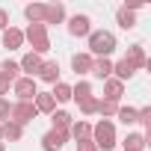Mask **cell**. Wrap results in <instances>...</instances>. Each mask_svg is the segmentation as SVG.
I'll use <instances>...</instances> for the list:
<instances>
[{"instance_id": "obj_31", "label": "cell", "mask_w": 151, "mask_h": 151, "mask_svg": "<svg viewBox=\"0 0 151 151\" xmlns=\"http://www.w3.org/2000/svg\"><path fill=\"white\" fill-rule=\"evenodd\" d=\"M9 113H12V104H9L6 98H0V124L9 122Z\"/></svg>"}, {"instance_id": "obj_1", "label": "cell", "mask_w": 151, "mask_h": 151, "mask_svg": "<svg viewBox=\"0 0 151 151\" xmlns=\"http://www.w3.org/2000/svg\"><path fill=\"white\" fill-rule=\"evenodd\" d=\"M89 56H110L113 50H116V36L110 33V30H92L89 36Z\"/></svg>"}, {"instance_id": "obj_35", "label": "cell", "mask_w": 151, "mask_h": 151, "mask_svg": "<svg viewBox=\"0 0 151 151\" xmlns=\"http://www.w3.org/2000/svg\"><path fill=\"white\" fill-rule=\"evenodd\" d=\"M0 142H3V124H0Z\"/></svg>"}, {"instance_id": "obj_15", "label": "cell", "mask_w": 151, "mask_h": 151, "mask_svg": "<svg viewBox=\"0 0 151 151\" xmlns=\"http://www.w3.org/2000/svg\"><path fill=\"white\" fill-rule=\"evenodd\" d=\"M33 107H36V113H53L56 110V101H53V95L50 92H36V98H33Z\"/></svg>"}, {"instance_id": "obj_22", "label": "cell", "mask_w": 151, "mask_h": 151, "mask_svg": "<svg viewBox=\"0 0 151 151\" xmlns=\"http://www.w3.org/2000/svg\"><path fill=\"white\" fill-rule=\"evenodd\" d=\"M116 21H119L122 30H133V27H136V12H130V9L122 6V9L116 12Z\"/></svg>"}, {"instance_id": "obj_29", "label": "cell", "mask_w": 151, "mask_h": 151, "mask_svg": "<svg viewBox=\"0 0 151 151\" xmlns=\"http://www.w3.org/2000/svg\"><path fill=\"white\" fill-rule=\"evenodd\" d=\"M98 113H101V116L110 122V119L119 113V104H113V101H98Z\"/></svg>"}, {"instance_id": "obj_20", "label": "cell", "mask_w": 151, "mask_h": 151, "mask_svg": "<svg viewBox=\"0 0 151 151\" xmlns=\"http://www.w3.org/2000/svg\"><path fill=\"white\" fill-rule=\"evenodd\" d=\"M24 15L30 24H45V3H30L24 6Z\"/></svg>"}, {"instance_id": "obj_28", "label": "cell", "mask_w": 151, "mask_h": 151, "mask_svg": "<svg viewBox=\"0 0 151 151\" xmlns=\"http://www.w3.org/2000/svg\"><path fill=\"white\" fill-rule=\"evenodd\" d=\"M77 107H80V113H83V116H95V113H98V98H95V95H89V98H86V101H80Z\"/></svg>"}, {"instance_id": "obj_19", "label": "cell", "mask_w": 151, "mask_h": 151, "mask_svg": "<svg viewBox=\"0 0 151 151\" xmlns=\"http://www.w3.org/2000/svg\"><path fill=\"white\" fill-rule=\"evenodd\" d=\"M89 95H92V83H89V80H77V83L71 86V101L80 104V101H86Z\"/></svg>"}, {"instance_id": "obj_9", "label": "cell", "mask_w": 151, "mask_h": 151, "mask_svg": "<svg viewBox=\"0 0 151 151\" xmlns=\"http://www.w3.org/2000/svg\"><path fill=\"white\" fill-rule=\"evenodd\" d=\"M36 77L45 80V83H59V62H56V59H45Z\"/></svg>"}, {"instance_id": "obj_14", "label": "cell", "mask_w": 151, "mask_h": 151, "mask_svg": "<svg viewBox=\"0 0 151 151\" xmlns=\"http://www.w3.org/2000/svg\"><path fill=\"white\" fill-rule=\"evenodd\" d=\"M65 21V6L62 3H45V27L47 24H62Z\"/></svg>"}, {"instance_id": "obj_32", "label": "cell", "mask_w": 151, "mask_h": 151, "mask_svg": "<svg viewBox=\"0 0 151 151\" xmlns=\"http://www.w3.org/2000/svg\"><path fill=\"white\" fill-rule=\"evenodd\" d=\"M77 151H98V148H95L92 139H80V142H77Z\"/></svg>"}, {"instance_id": "obj_3", "label": "cell", "mask_w": 151, "mask_h": 151, "mask_svg": "<svg viewBox=\"0 0 151 151\" xmlns=\"http://www.w3.org/2000/svg\"><path fill=\"white\" fill-rule=\"evenodd\" d=\"M24 42H30L33 53H39V56L50 50V39H47V27L45 24H30L24 30Z\"/></svg>"}, {"instance_id": "obj_21", "label": "cell", "mask_w": 151, "mask_h": 151, "mask_svg": "<svg viewBox=\"0 0 151 151\" xmlns=\"http://www.w3.org/2000/svg\"><path fill=\"white\" fill-rule=\"evenodd\" d=\"M50 122H53V130H68L71 127V113H65V110H53L50 113Z\"/></svg>"}, {"instance_id": "obj_26", "label": "cell", "mask_w": 151, "mask_h": 151, "mask_svg": "<svg viewBox=\"0 0 151 151\" xmlns=\"http://www.w3.org/2000/svg\"><path fill=\"white\" fill-rule=\"evenodd\" d=\"M18 71H21V68H18V62H12V59H6V62H0V74H3V77H9L12 83L18 80Z\"/></svg>"}, {"instance_id": "obj_23", "label": "cell", "mask_w": 151, "mask_h": 151, "mask_svg": "<svg viewBox=\"0 0 151 151\" xmlns=\"http://www.w3.org/2000/svg\"><path fill=\"white\" fill-rule=\"evenodd\" d=\"M122 145L124 151H145V133H127Z\"/></svg>"}, {"instance_id": "obj_34", "label": "cell", "mask_w": 151, "mask_h": 151, "mask_svg": "<svg viewBox=\"0 0 151 151\" xmlns=\"http://www.w3.org/2000/svg\"><path fill=\"white\" fill-rule=\"evenodd\" d=\"M6 27H12V24H9V12H6V9H0V33H3Z\"/></svg>"}, {"instance_id": "obj_24", "label": "cell", "mask_w": 151, "mask_h": 151, "mask_svg": "<svg viewBox=\"0 0 151 151\" xmlns=\"http://www.w3.org/2000/svg\"><path fill=\"white\" fill-rule=\"evenodd\" d=\"M21 136H24V127H21V124H15V122H3V139H9V142H21Z\"/></svg>"}, {"instance_id": "obj_12", "label": "cell", "mask_w": 151, "mask_h": 151, "mask_svg": "<svg viewBox=\"0 0 151 151\" xmlns=\"http://www.w3.org/2000/svg\"><path fill=\"white\" fill-rule=\"evenodd\" d=\"M124 59L133 65V71H139V68H148V56H145V47H142V45H130Z\"/></svg>"}, {"instance_id": "obj_6", "label": "cell", "mask_w": 151, "mask_h": 151, "mask_svg": "<svg viewBox=\"0 0 151 151\" xmlns=\"http://www.w3.org/2000/svg\"><path fill=\"white\" fill-rule=\"evenodd\" d=\"M89 33H92V21H89V15H71V18H68V36L83 39V36H89Z\"/></svg>"}, {"instance_id": "obj_18", "label": "cell", "mask_w": 151, "mask_h": 151, "mask_svg": "<svg viewBox=\"0 0 151 151\" xmlns=\"http://www.w3.org/2000/svg\"><path fill=\"white\" fill-rule=\"evenodd\" d=\"M68 136H74L77 142H80V139H89V136H92V124H89V122H83V119H80V122H71Z\"/></svg>"}, {"instance_id": "obj_11", "label": "cell", "mask_w": 151, "mask_h": 151, "mask_svg": "<svg viewBox=\"0 0 151 151\" xmlns=\"http://www.w3.org/2000/svg\"><path fill=\"white\" fill-rule=\"evenodd\" d=\"M0 39H3V47L18 50V47L24 45V30H18V27H6L3 33H0Z\"/></svg>"}, {"instance_id": "obj_2", "label": "cell", "mask_w": 151, "mask_h": 151, "mask_svg": "<svg viewBox=\"0 0 151 151\" xmlns=\"http://www.w3.org/2000/svg\"><path fill=\"white\" fill-rule=\"evenodd\" d=\"M92 142H95V148L98 151H113L116 148V124L113 122H107V119H101L98 124H92V136H89Z\"/></svg>"}, {"instance_id": "obj_33", "label": "cell", "mask_w": 151, "mask_h": 151, "mask_svg": "<svg viewBox=\"0 0 151 151\" xmlns=\"http://www.w3.org/2000/svg\"><path fill=\"white\" fill-rule=\"evenodd\" d=\"M9 86H12V80L0 74V98H3V95H9Z\"/></svg>"}, {"instance_id": "obj_8", "label": "cell", "mask_w": 151, "mask_h": 151, "mask_svg": "<svg viewBox=\"0 0 151 151\" xmlns=\"http://www.w3.org/2000/svg\"><path fill=\"white\" fill-rule=\"evenodd\" d=\"M42 62H45V59H42L39 53H33V50H30V53H24V56H21V62H18V68L24 71V77H33V80H36V74H39V68H42Z\"/></svg>"}, {"instance_id": "obj_4", "label": "cell", "mask_w": 151, "mask_h": 151, "mask_svg": "<svg viewBox=\"0 0 151 151\" xmlns=\"http://www.w3.org/2000/svg\"><path fill=\"white\" fill-rule=\"evenodd\" d=\"M36 107H33V101H18V104H12V113H9V122H15V124H21V127H27L30 122H36Z\"/></svg>"}, {"instance_id": "obj_16", "label": "cell", "mask_w": 151, "mask_h": 151, "mask_svg": "<svg viewBox=\"0 0 151 151\" xmlns=\"http://www.w3.org/2000/svg\"><path fill=\"white\" fill-rule=\"evenodd\" d=\"M92 59H95V56H89V53H74V56H71V68H74V74H77V77L89 74V71H92Z\"/></svg>"}, {"instance_id": "obj_30", "label": "cell", "mask_w": 151, "mask_h": 151, "mask_svg": "<svg viewBox=\"0 0 151 151\" xmlns=\"http://www.w3.org/2000/svg\"><path fill=\"white\" fill-rule=\"evenodd\" d=\"M136 124H142L148 130V124H151V107H139L136 110Z\"/></svg>"}, {"instance_id": "obj_17", "label": "cell", "mask_w": 151, "mask_h": 151, "mask_svg": "<svg viewBox=\"0 0 151 151\" xmlns=\"http://www.w3.org/2000/svg\"><path fill=\"white\" fill-rule=\"evenodd\" d=\"M133 74H136V71H133V65H130L127 59L113 62V77H116V80H122V83H124V80H130V77H133Z\"/></svg>"}, {"instance_id": "obj_5", "label": "cell", "mask_w": 151, "mask_h": 151, "mask_svg": "<svg viewBox=\"0 0 151 151\" xmlns=\"http://www.w3.org/2000/svg\"><path fill=\"white\" fill-rule=\"evenodd\" d=\"M12 92L18 95V101H33L36 92H39V83H36L33 77H18V80L12 83Z\"/></svg>"}, {"instance_id": "obj_13", "label": "cell", "mask_w": 151, "mask_h": 151, "mask_svg": "<svg viewBox=\"0 0 151 151\" xmlns=\"http://www.w3.org/2000/svg\"><path fill=\"white\" fill-rule=\"evenodd\" d=\"M122 95H124V83H122V80H116V77L104 80V101L119 104V101H122Z\"/></svg>"}, {"instance_id": "obj_36", "label": "cell", "mask_w": 151, "mask_h": 151, "mask_svg": "<svg viewBox=\"0 0 151 151\" xmlns=\"http://www.w3.org/2000/svg\"><path fill=\"white\" fill-rule=\"evenodd\" d=\"M0 151H6V145H3V142H0Z\"/></svg>"}, {"instance_id": "obj_25", "label": "cell", "mask_w": 151, "mask_h": 151, "mask_svg": "<svg viewBox=\"0 0 151 151\" xmlns=\"http://www.w3.org/2000/svg\"><path fill=\"white\" fill-rule=\"evenodd\" d=\"M50 95H53V101H59V104H68V101H71V86L59 80V83H53V92H50Z\"/></svg>"}, {"instance_id": "obj_10", "label": "cell", "mask_w": 151, "mask_h": 151, "mask_svg": "<svg viewBox=\"0 0 151 151\" xmlns=\"http://www.w3.org/2000/svg\"><path fill=\"white\" fill-rule=\"evenodd\" d=\"M89 74H95L98 80H110V77H113V59H110V56L92 59V71H89Z\"/></svg>"}, {"instance_id": "obj_27", "label": "cell", "mask_w": 151, "mask_h": 151, "mask_svg": "<svg viewBox=\"0 0 151 151\" xmlns=\"http://www.w3.org/2000/svg\"><path fill=\"white\" fill-rule=\"evenodd\" d=\"M119 122L122 124H136V107H119Z\"/></svg>"}, {"instance_id": "obj_7", "label": "cell", "mask_w": 151, "mask_h": 151, "mask_svg": "<svg viewBox=\"0 0 151 151\" xmlns=\"http://www.w3.org/2000/svg\"><path fill=\"white\" fill-rule=\"evenodd\" d=\"M68 139H71L68 130H53V127H50V130L42 136V148H45V151H59Z\"/></svg>"}]
</instances>
